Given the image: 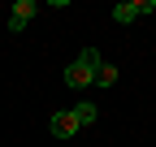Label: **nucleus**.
<instances>
[{"mask_svg": "<svg viewBox=\"0 0 156 147\" xmlns=\"http://www.w3.org/2000/svg\"><path fill=\"white\" fill-rule=\"evenodd\" d=\"M156 9V0H122V5H113V17L117 22H134V17H143Z\"/></svg>", "mask_w": 156, "mask_h": 147, "instance_id": "nucleus-2", "label": "nucleus"}, {"mask_svg": "<svg viewBox=\"0 0 156 147\" xmlns=\"http://www.w3.org/2000/svg\"><path fill=\"white\" fill-rule=\"evenodd\" d=\"M113 82H117V65H108V61H104L100 69H95V87H113Z\"/></svg>", "mask_w": 156, "mask_h": 147, "instance_id": "nucleus-6", "label": "nucleus"}, {"mask_svg": "<svg viewBox=\"0 0 156 147\" xmlns=\"http://www.w3.org/2000/svg\"><path fill=\"white\" fill-rule=\"evenodd\" d=\"M48 130H52L56 138H74V134H78V121H74V113H56V117L48 121Z\"/></svg>", "mask_w": 156, "mask_h": 147, "instance_id": "nucleus-4", "label": "nucleus"}, {"mask_svg": "<svg viewBox=\"0 0 156 147\" xmlns=\"http://www.w3.org/2000/svg\"><path fill=\"white\" fill-rule=\"evenodd\" d=\"M69 113H74V121H78V130H83V125H95V117H100L95 104H78V108H69Z\"/></svg>", "mask_w": 156, "mask_h": 147, "instance_id": "nucleus-5", "label": "nucleus"}, {"mask_svg": "<svg viewBox=\"0 0 156 147\" xmlns=\"http://www.w3.org/2000/svg\"><path fill=\"white\" fill-rule=\"evenodd\" d=\"M35 0H17V5H13V13H9V30H26V22H30V17H35Z\"/></svg>", "mask_w": 156, "mask_h": 147, "instance_id": "nucleus-3", "label": "nucleus"}, {"mask_svg": "<svg viewBox=\"0 0 156 147\" xmlns=\"http://www.w3.org/2000/svg\"><path fill=\"white\" fill-rule=\"evenodd\" d=\"M104 65V56H100V48H83L78 56L65 65V87H74V91H83V87H91L95 82V69Z\"/></svg>", "mask_w": 156, "mask_h": 147, "instance_id": "nucleus-1", "label": "nucleus"}]
</instances>
